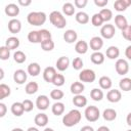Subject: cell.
Masks as SVG:
<instances>
[{
  "mask_svg": "<svg viewBox=\"0 0 131 131\" xmlns=\"http://www.w3.org/2000/svg\"><path fill=\"white\" fill-rule=\"evenodd\" d=\"M81 118H82L81 112L79 110H77V108H74V110H71L68 114H66L63 116L62 124L66 127H73V126L77 125L81 121Z\"/></svg>",
  "mask_w": 131,
  "mask_h": 131,
  "instance_id": "1",
  "label": "cell"
},
{
  "mask_svg": "<svg viewBox=\"0 0 131 131\" xmlns=\"http://www.w3.org/2000/svg\"><path fill=\"white\" fill-rule=\"evenodd\" d=\"M46 19H47V16H46L45 12H43V11H32L27 16L28 23L30 25L36 26V27L44 25Z\"/></svg>",
  "mask_w": 131,
  "mask_h": 131,
  "instance_id": "2",
  "label": "cell"
},
{
  "mask_svg": "<svg viewBox=\"0 0 131 131\" xmlns=\"http://www.w3.org/2000/svg\"><path fill=\"white\" fill-rule=\"evenodd\" d=\"M49 20L51 25H53L57 29H63L67 26V19L63 16V14L57 10L52 11L49 14Z\"/></svg>",
  "mask_w": 131,
  "mask_h": 131,
  "instance_id": "3",
  "label": "cell"
},
{
  "mask_svg": "<svg viewBox=\"0 0 131 131\" xmlns=\"http://www.w3.org/2000/svg\"><path fill=\"white\" fill-rule=\"evenodd\" d=\"M84 115H85V118L88 122H96L100 117V112H99V108L97 106L89 105L85 108Z\"/></svg>",
  "mask_w": 131,
  "mask_h": 131,
  "instance_id": "4",
  "label": "cell"
},
{
  "mask_svg": "<svg viewBox=\"0 0 131 131\" xmlns=\"http://www.w3.org/2000/svg\"><path fill=\"white\" fill-rule=\"evenodd\" d=\"M96 79L95 72L91 69H84L80 72L79 74V80L80 82H85V83H92Z\"/></svg>",
  "mask_w": 131,
  "mask_h": 131,
  "instance_id": "5",
  "label": "cell"
},
{
  "mask_svg": "<svg viewBox=\"0 0 131 131\" xmlns=\"http://www.w3.org/2000/svg\"><path fill=\"white\" fill-rule=\"evenodd\" d=\"M115 69L119 75L124 76L129 72V63L126 59L119 58V59H117V61L115 63Z\"/></svg>",
  "mask_w": 131,
  "mask_h": 131,
  "instance_id": "6",
  "label": "cell"
},
{
  "mask_svg": "<svg viewBox=\"0 0 131 131\" xmlns=\"http://www.w3.org/2000/svg\"><path fill=\"white\" fill-rule=\"evenodd\" d=\"M115 34H116V29L111 24L103 25L100 29V35L104 39H112L115 36Z\"/></svg>",
  "mask_w": 131,
  "mask_h": 131,
  "instance_id": "7",
  "label": "cell"
},
{
  "mask_svg": "<svg viewBox=\"0 0 131 131\" xmlns=\"http://www.w3.org/2000/svg\"><path fill=\"white\" fill-rule=\"evenodd\" d=\"M49 104H50V100L47 95H39L36 99V106L41 111L47 110Z\"/></svg>",
  "mask_w": 131,
  "mask_h": 131,
  "instance_id": "8",
  "label": "cell"
},
{
  "mask_svg": "<svg viewBox=\"0 0 131 131\" xmlns=\"http://www.w3.org/2000/svg\"><path fill=\"white\" fill-rule=\"evenodd\" d=\"M89 46L90 48L96 52V51H99L102 46H103V40L101 37H98V36H94L90 39V42H89Z\"/></svg>",
  "mask_w": 131,
  "mask_h": 131,
  "instance_id": "9",
  "label": "cell"
},
{
  "mask_svg": "<svg viewBox=\"0 0 131 131\" xmlns=\"http://www.w3.org/2000/svg\"><path fill=\"white\" fill-rule=\"evenodd\" d=\"M121 98H122V93L118 89H111L106 93V99L110 102H113V103L119 102L121 100Z\"/></svg>",
  "mask_w": 131,
  "mask_h": 131,
  "instance_id": "10",
  "label": "cell"
},
{
  "mask_svg": "<svg viewBox=\"0 0 131 131\" xmlns=\"http://www.w3.org/2000/svg\"><path fill=\"white\" fill-rule=\"evenodd\" d=\"M21 30V23L17 18H11L8 21V31L11 34H17Z\"/></svg>",
  "mask_w": 131,
  "mask_h": 131,
  "instance_id": "11",
  "label": "cell"
},
{
  "mask_svg": "<svg viewBox=\"0 0 131 131\" xmlns=\"http://www.w3.org/2000/svg\"><path fill=\"white\" fill-rule=\"evenodd\" d=\"M56 74L57 73H56L55 68H53V67H47L43 71V79L47 83H52V81H53V79H54V77H55Z\"/></svg>",
  "mask_w": 131,
  "mask_h": 131,
  "instance_id": "12",
  "label": "cell"
},
{
  "mask_svg": "<svg viewBox=\"0 0 131 131\" xmlns=\"http://www.w3.org/2000/svg\"><path fill=\"white\" fill-rule=\"evenodd\" d=\"M27 78H28L27 73L21 69H18L13 73V80L16 84H19V85L24 84L27 81Z\"/></svg>",
  "mask_w": 131,
  "mask_h": 131,
  "instance_id": "13",
  "label": "cell"
},
{
  "mask_svg": "<svg viewBox=\"0 0 131 131\" xmlns=\"http://www.w3.org/2000/svg\"><path fill=\"white\" fill-rule=\"evenodd\" d=\"M4 11H5V13L8 16L14 17V16H17L18 15V13H19V7L15 3H9V4H7L5 6Z\"/></svg>",
  "mask_w": 131,
  "mask_h": 131,
  "instance_id": "14",
  "label": "cell"
},
{
  "mask_svg": "<svg viewBox=\"0 0 131 131\" xmlns=\"http://www.w3.org/2000/svg\"><path fill=\"white\" fill-rule=\"evenodd\" d=\"M115 25L121 31H124L129 26L128 21H127V18L124 15H122V14H118V15L115 16Z\"/></svg>",
  "mask_w": 131,
  "mask_h": 131,
  "instance_id": "15",
  "label": "cell"
},
{
  "mask_svg": "<svg viewBox=\"0 0 131 131\" xmlns=\"http://www.w3.org/2000/svg\"><path fill=\"white\" fill-rule=\"evenodd\" d=\"M130 5H131V0H117L114 3V8L115 10L122 12L125 11Z\"/></svg>",
  "mask_w": 131,
  "mask_h": 131,
  "instance_id": "16",
  "label": "cell"
},
{
  "mask_svg": "<svg viewBox=\"0 0 131 131\" xmlns=\"http://www.w3.org/2000/svg\"><path fill=\"white\" fill-rule=\"evenodd\" d=\"M77 39H78V34H77V32L74 31V30H71V29H70V30H67V31L63 33V40H64L67 43H69V44H72V43L76 42Z\"/></svg>",
  "mask_w": 131,
  "mask_h": 131,
  "instance_id": "17",
  "label": "cell"
},
{
  "mask_svg": "<svg viewBox=\"0 0 131 131\" xmlns=\"http://www.w3.org/2000/svg\"><path fill=\"white\" fill-rule=\"evenodd\" d=\"M88 48H89V44L85 40L77 41L75 44V50L79 54H85L88 51Z\"/></svg>",
  "mask_w": 131,
  "mask_h": 131,
  "instance_id": "18",
  "label": "cell"
},
{
  "mask_svg": "<svg viewBox=\"0 0 131 131\" xmlns=\"http://www.w3.org/2000/svg\"><path fill=\"white\" fill-rule=\"evenodd\" d=\"M70 66V59L68 56H60L56 60V69L60 72L66 71Z\"/></svg>",
  "mask_w": 131,
  "mask_h": 131,
  "instance_id": "19",
  "label": "cell"
},
{
  "mask_svg": "<svg viewBox=\"0 0 131 131\" xmlns=\"http://www.w3.org/2000/svg\"><path fill=\"white\" fill-rule=\"evenodd\" d=\"M34 122L38 127H45L47 125V123H48V116L46 114H44V113L37 114L35 116Z\"/></svg>",
  "mask_w": 131,
  "mask_h": 131,
  "instance_id": "20",
  "label": "cell"
},
{
  "mask_svg": "<svg viewBox=\"0 0 131 131\" xmlns=\"http://www.w3.org/2000/svg\"><path fill=\"white\" fill-rule=\"evenodd\" d=\"M10 111H11V113L15 117H20L25 113V108H24L23 102H19V101L13 102L12 105H11V107H10Z\"/></svg>",
  "mask_w": 131,
  "mask_h": 131,
  "instance_id": "21",
  "label": "cell"
},
{
  "mask_svg": "<svg viewBox=\"0 0 131 131\" xmlns=\"http://www.w3.org/2000/svg\"><path fill=\"white\" fill-rule=\"evenodd\" d=\"M5 46H6L9 50L17 49V48H18V46H19V39H18L17 37H14V36L8 37V38L6 39Z\"/></svg>",
  "mask_w": 131,
  "mask_h": 131,
  "instance_id": "22",
  "label": "cell"
},
{
  "mask_svg": "<svg viewBox=\"0 0 131 131\" xmlns=\"http://www.w3.org/2000/svg\"><path fill=\"white\" fill-rule=\"evenodd\" d=\"M84 89H85L84 84H83L82 82H79V81L72 83V85H71V87H70V90H71V92H72L74 95L82 94V92L84 91Z\"/></svg>",
  "mask_w": 131,
  "mask_h": 131,
  "instance_id": "23",
  "label": "cell"
},
{
  "mask_svg": "<svg viewBox=\"0 0 131 131\" xmlns=\"http://www.w3.org/2000/svg\"><path fill=\"white\" fill-rule=\"evenodd\" d=\"M98 83H99V86L101 89L103 90H108L112 88V85H113V82H112V79L107 76H101L98 80Z\"/></svg>",
  "mask_w": 131,
  "mask_h": 131,
  "instance_id": "24",
  "label": "cell"
},
{
  "mask_svg": "<svg viewBox=\"0 0 131 131\" xmlns=\"http://www.w3.org/2000/svg\"><path fill=\"white\" fill-rule=\"evenodd\" d=\"M40 72H41V67L38 62H31L28 66V74L29 75L36 77L40 74Z\"/></svg>",
  "mask_w": 131,
  "mask_h": 131,
  "instance_id": "25",
  "label": "cell"
},
{
  "mask_svg": "<svg viewBox=\"0 0 131 131\" xmlns=\"http://www.w3.org/2000/svg\"><path fill=\"white\" fill-rule=\"evenodd\" d=\"M73 103L77 107H84L87 104V98H86V96H84L82 94L75 95L73 98Z\"/></svg>",
  "mask_w": 131,
  "mask_h": 131,
  "instance_id": "26",
  "label": "cell"
},
{
  "mask_svg": "<svg viewBox=\"0 0 131 131\" xmlns=\"http://www.w3.org/2000/svg\"><path fill=\"white\" fill-rule=\"evenodd\" d=\"M105 54H106V57L110 59H117L120 55V50L117 46H110L106 49Z\"/></svg>",
  "mask_w": 131,
  "mask_h": 131,
  "instance_id": "27",
  "label": "cell"
},
{
  "mask_svg": "<svg viewBox=\"0 0 131 131\" xmlns=\"http://www.w3.org/2000/svg\"><path fill=\"white\" fill-rule=\"evenodd\" d=\"M90 59L94 64H101L104 61V54L102 52H100V51L93 52L91 54V56H90Z\"/></svg>",
  "mask_w": 131,
  "mask_h": 131,
  "instance_id": "28",
  "label": "cell"
},
{
  "mask_svg": "<svg viewBox=\"0 0 131 131\" xmlns=\"http://www.w3.org/2000/svg\"><path fill=\"white\" fill-rule=\"evenodd\" d=\"M75 18H76L77 23H79V24H81V25H86V24H88L89 20H90L89 15H88L86 12H84V11H79V12H77Z\"/></svg>",
  "mask_w": 131,
  "mask_h": 131,
  "instance_id": "29",
  "label": "cell"
},
{
  "mask_svg": "<svg viewBox=\"0 0 131 131\" xmlns=\"http://www.w3.org/2000/svg\"><path fill=\"white\" fill-rule=\"evenodd\" d=\"M51 112L55 116L62 115L63 112H64V104L62 102H60V101H57V102L53 103V105L51 106Z\"/></svg>",
  "mask_w": 131,
  "mask_h": 131,
  "instance_id": "30",
  "label": "cell"
},
{
  "mask_svg": "<svg viewBox=\"0 0 131 131\" xmlns=\"http://www.w3.org/2000/svg\"><path fill=\"white\" fill-rule=\"evenodd\" d=\"M38 89H39V85H38L37 82H34V81L29 82V83L26 85V87H25V91H26V93L29 94V95L35 94V93L38 91Z\"/></svg>",
  "mask_w": 131,
  "mask_h": 131,
  "instance_id": "31",
  "label": "cell"
},
{
  "mask_svg": "<svg viewBox=\"0 0 131 131\" xmlns=\"http://www.w3.org/2000/svg\"><path fill=\"white\" fill-rule=\"evenodd\" d=\"M102 117L105 121H114L117 118V112L114 108H105L102 113Z\"/></svg>",
  "mask_w": 131,
  "mask_h": 131,
  "instance_id": "32",
  "label": "cell"
},
{
  "mask_svg": "<svg viewBox=\"0 0 131 131\" xmlns=\"http://www.w3.org/2000/svg\"><path fill=\"white\" fill-rule=\"evenodd\" d=\"M119 87L121 90L125 91V92H128L131 90V79L130 78H123L120 80L119 82Z\"/></svg>",
  "mask_w": 131,
  "mask_h": 131,
  "instance_id": "33",
  "label": "cell"
},
{
  "mask_svg": "<svg viewBox=\"0 0 131 131\" xmlns=\"http://www.w3.org/2000/svg\"><path fill=\"white\" fill-rule=\"evenodd\" d=\"M90 97L94 100V101H100L103 98V92L101 89L99 88H93L90 91Z\"/></svg>",
  "mask_w": 131,
  "mask_h": 131,
  "instance_id": "34",
  "label": "cell"
},
{
  "mask_svg": "<svg viewBox=\"0 0 131 131\" xmlns=\"http://www.w3.org/2000/svg\"><path fill=\"white\" fill-rule=\"evenodd\" d=\"M28 40L31 43H40L41 44V38L39 31H31L28 34Z\"/></svg>",
  "mask_w": 131,
  "mask_h": 131,
  "instance_id": "35",
  "label": "cell"
},
{
  "mask_svg": "<svg viewBox=\"0 0 131 131\" xmlns=\"http://www.w3.org/2000/svg\"><path fill=\"white\" fill-rule=\"evenodd\" d=\"M62 12L66 14V15H73L75 13V5L71 2H67L62 5Z\"/></svg>",
  "mask_w": 131,
  "mask_h": 131,
  "instance_id": "36",
  "label": "cell"
},
{
  "mask_svg": "<svg viewBox=\"0 0 131 131\" xmlns=\"http://www.w3.org/2000/svg\"><path fill=\"white\" fill-rule=\"evenodd\" d=\"M13 59H14V61L16 63H24L26 61V59H27V56H26V54L23 51L16 50L13 53Z\"/></svg>",
  "mask_w": 131,
  "mask_h": 131,
  "instance_id": "37",
  "label": "cell"
},
{
  "mask_svg": "<svg viewBox=\"0 0 131 131\" xmlns=\"http://www.w3.org/2000/svg\"><path fill=\"white\" fill-rule=\"evenodd\" d=\"M10 87L4 83L0 84V99H4L5 97L10 95Z\"/></svg>",
  "mask_w": 131,
  "mask_h": 131,
  "instance_id": "38",
  "label": "cell"
},
{
  "mask_svg": "<svg viewBox=\"0 0 131 131\" xmlns=\"http://www.w3.org/2000/svg\"><path fill=\"white\" fill-rule=\"evenodd\" d=\"M103 23H104V20L101 17V15L99 14V12L98 13H94L92 15V17H91V24L94 27H100V26H102Z\"/></svg>",
  "mask_w": 131,
  "mask_h": 131,
  "instance_id": "39",
  "label": "cell"
},
{
  "mask_svg": "<svg viewBox=\"0 0 131 131\" xmlns=\"http://www.w3.org/2000/svg\"><path fill=\"white\" fill-rule=\"evenodd\" d=\"M99 14L101 15V17L103 18L104 21H110L112 18H113V12L111 9L108 8H102L100 11H99Z\"/></svg>",
  "mask_w": 131,
  "mask_h": 131,
  "instance_id": "40",
  "label": "cell"
},
{
  "mask_svg": "<svg viewBox=\"0 0 131 131\" xmlns=\"http://www.w3.org/2000/svg\"><path fill=\"white\" fill-rule=\"evenodd\" d=\"M54 46H55V44H54V42L52 41V39L43 41V42L41 43V48H42L44 51H51V50H53Z\"/></svg>",
  "mask_w": 131,
  "mask_h": 131,
  "instance_id": "41",
  "label": "cell"
},
{
  "mask_svg": "<svg viewBox=\"0 0 131 131\" xmlns=\"http://www.w3.org/2000/svg\"><path fill=\"white\" fill-rule=\"evenodd\" d=\"M64 82H66L64 76H63L62 74H56L55 77H54V79H53V81H52V84H53L54 86L60 87V86H62V85L64 84Z\"/></svg>",
  "mask_w": 131,
  "mask_h": 131,
  "instance_id": "42",
  "label": "cell"
},
{
  "mask_svg": "<svg viewBox=\"0 0 131 131\" xmlns=\"http://www.w3.org/2000/svg\"><path fill=\"white\" fill-rule=\"evenodd\" d=\"M63 95H64V93L60 89H53L50 92V97L52 99H54V100H57V101L60 100L63 97Z\"/></svg>",
  "mask_w": 131,
  "mask_h": 131,
  "instance_id": "43",
  "label": "cell"
},
{
  "mask_svg": "<svg viewBox=\"0 0 131 131\" xmlns=\"http://www.w3.org/2000/svg\"><path fill=\"white\" fill-rule=\"evenodd\" d=\"M10 56V50L4 45L0 47V58L2 60H7Z\"/></svg>",
  "mask_w": 131,
  "mask_h": 131,
  "instance_id": "44",
  "label": "cell"
},
{
  "mask_svg": "<svg viewBox=\"0 0 131 131\" xmlns=\"http://www.w3.org/2000/svg\"><path fill=\"white\" fill-rule=\"evenodd\" d=\"M83 66H84V62H83V60H82L81 57H75V58L73 59V61H72V67H73L75 70H77V71L82 70Z\"/></svg>",
  "mask_w": 131,
  "mask_h": 131,
  "instance_id": "45",
  "label": "cell"
},
{
  "mask_svg": "<svg viewBox=\"0 0 131 131\" xmlns=\"http://www.w3.org/2000/svg\"><path fill=\"white\" fill-rule=\"evenodd\" d=\"M39 33H40V38H41V43L43 41H46V40H49L51 39V33L46 30V29H41L39 30Z\"/></svg>",
  "mask_w": 131,
  "mask_h": 131,
  "instance_id": "46",
  "label": "cell"
},
{
  "mask_svg": "<svg viewBox=\"0 0 131 131\" xmlns=\"http://www.w3.org/2000/svg\"><path fill=\"white\" fill-rule=\"evenodd\" d=\"M23 104H24V108H25V112H31L33 108H34V103L32 100L30 99H25L24 101H21Z\"/></svg>",
  "mask_w": 131,
  "mask_h": 131,
  "instance_id": "47",
  "label": "cell"
},
{
  "mask_svg": "<svg viewBox=\"0 0 131 131\" xmlns=\"http://www.w3.org/2000/svg\"><path fill=\"white\" fill-rule=\"evenodd\" d=\"M122 36L126 40H128V41L131 42V25H129L124 31H122Z\"/></svg>",
  "mask_w": 131,
  "mask_h": 131,
  "instance_id": "48",
  "label": "cell"
},
{
  "mask_svg": "<svg viewBox=\"0 0 131 131\" xmlns=\"http://www.w3.org/2000/svg\"><path fill=\"white\" fill-rule=\"evenodd\" d=\"M87 3H88L87 0H75L74 1V5L77 8H84L87 5Z\"/></svg>",
  "mask_w": 131,
  "mask_h": 131,
  "instance_id": "49",
  "label": "cell"
},
{
  "mask_svg": "<svg viewBox=\"0 0 131 131\" xmlns=\"http://www.w3.org/2000/svg\"><path fill=\"white\" fill-rule=\"evenodd\" d=\"M107 3H108L107 0H94V4H95L96 6H98V7H101V9H102L104 6H106Z\"/></svg>",
  "mask_w": 131,
  "mask_h": 131,
  "instance_id": "50",
  "label": "cell"
},
{
  "mask_svg": "<svg viewBox=\"0 0 131 131\" xmlns=\"http://www.w3.org/2000/svg\"><path fill=\"white\" fill-rule=\"evenodd\" d=\"M6 112H7L6 104L3 103V102H0V117L3 118V117L6 115Z\"/></svg>",
  "mask_w": 131,
  "mask_h": 131,
  "instance_id": "51",
  "label": "cell"
},
{
  "mask_svg": "<svg viewBox=\"0 0 131 131\" xmlns=\"http://www.w3.org/2000/svg\"><path fill=\"white\" fill-rule=\"evenodd\" d=\"M125 56L128 59L131 60V45H129V46L126 47V49H125Z\"/></svg>",
  "mask_w": 131,
  "mask_h": 131,
  "instance_id": "52",
  "label": "cell"
},
{
  "mask_svg": "<svg viewBox=\"0 0 131 131\" xmlns=\"http://www.w3.org/2000/svg\"><path fill=\"white\" fill-rule=\"evenodd\" d=\"M32 3L31 0H18V4L21 6H29Z\"/></svg>",
  "mask_w": 131,
  "mask_h": 131,
  "instance_id": "53",
  "label": "cell"
},
{
  "mask_svg": "<svg viewBox=\"0 0 131 131\" xmlns=\"http://www.w3.org/2000/svg\"><path fill=\"white\" fill-rule=\"evenodd\" d=\"M80 131H94V129H93L91 126L86 125V126H83V127L80 129Z\"/></svg>",
  "mask_w": 131,
  "mask_h": 131,
  "instance_id": "54",
  "label": "cell"
},
{
  "mask_svg": "<svg viewBox=\"0 0 131 131\" xmlns=\"http://www.w3.org/2000/svg\"><path fill=\"white\" fill-rule=\"evenodd\" d=\"M96 131H110V128L106 126H100Z\"/></svg>",
  "mask_w": 131,
  "mask_h": 131,
  "instance_id": "55",
  "label": "cell"
},
{
  "mask_svg": "<svg viewBox=\"0 0 131 131\" xmlns=\"http://www.w3.org/2000/svg\"><path fill=\"white\" fill-rule=\"evenodd\" d=\"M126 122H127V124H128L129 126H131V113H129V114L127 115V118H126Z\"/></svg>",
  "mask_w": 131,
  "mask_h": 131,
  "instance_id": "56",
  "label": "cell"
},
{
  "mask_svg": "<svg viewBox=\"0 0 131 131\" xmlns=\"http://www.w3.org/2000/svg\"><path fill=\"white\" fill-rule=\"evenodd\" d=\"M27 131H39V130H38V128H36V127H29Z\"/></svg>",
  "mask_w": 131,
  "mask_h": 131,
  "instance_id": "57",
  "label": "cell"
},
{
  "mask_svg": "<svg viewBox=\"0 0 131 131\" xmlns=\"http://www.w3.org/2000/svg\"><path fill=\"white\" fill-rule=\"evenodd\" d=\"M0 73H1V76H0V79L2 80V79H3V76H4V71H3V69H0Z\"/></svg>",
  "mask_w": 131,
  "mask_h": 131,
  "instance_id": "58",
  "label": "cell"
},
{
  "mask_svg": "<svg viewBox=\"0 0 131 131\" xmlns=\"http://www.w3.org/2000/svg\"><path fill=\"white\" fill-rule=\"evenodd\" d=\"M43 131H54V130H53L52 128H49V127H46V128H45V129H44Z\"/></svg>",
  "mask_w": 131,
  "mask_h": 131,
  "instance_id": "59",
  "label": "cell"
},
{
  "mask_svg": "<svg viewBox=\"0 0 131 131\" xmlns=\"http://www.w3.org/2000/svg\"><path fill=\"white\" fill-rule=\"evenodd\" d=\"M11 131H24L21 128H13Z\"/></svg>",
  "mask_w": 131,
  "mask_h": 131,
  "instance_id": "60",
  "label": "cell"
},
{
  "mask_svg": "<svg viewBox=\"0 0 131 131\" xmlns=\"http://www.w3.org/2000/svg\"><path fill=\"white\" fill-rule=\"evenodd\" d=\"M127 131H131V129H129V130H127Z\"/></svg>",
  "mask_w": 131,
  "mask_h": 131,
  "instance_id": "61",
  "label": "cell"
}]
</instances>
